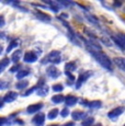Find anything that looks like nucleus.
Returning <instances> with one entry per match:
<instances>
[{"mask_svg":"<svg viewBox=\"0 0 125 126\" xmlns=\"http://www.w3.org/2000/svg\"><path fill=\"white\" fill-rule=\"evenodd\" d=\"M90 53L103 68L108 70H112V62L105 54H103L102 52H95V50H90Z\"/></svg>","mask_w":125,"mask_h":126,"instance_id":"nucleus-1","label":"nucleus"},{"mask_svg":"<svg viewBox=\"0 0 125 126\" xmlns=\"http://www.w3.org/2000/svg\"><path fill=\"white\" fill-rule=\"evenodd\" d=\"M48 62L55 63V64H58V63L61 62V54H59V52H57V50H53V52H50L46 57L42 59L43 64H45V63H48Z\"/></svg>","mask_w":125,"mask_h":126,"instance_id":"nucleus-2","label":"nucleus"},{"mask_svg":"<svg viewBox=\"0 0 125 126\" xmlns=\"http://www.w3.org/2000/svg\"><path fill=\"white\" fill-rule=\"evenodd\" d=\"M123 112H124V108H123V106H120V108H115V109H113L112 111H110L109 114H108V116L113 120V118H116L117 116L123 114Z\"/></svg>","mask_w":125,"mask_h":126,"instance_id":"nucleus-3","label":"nucleus"},{"mask_svg":"<svg viewBox=\"0 0 125 126\" xmlns=\"http://www.w3.org/2000/svg\"><path fill=\"white\" fill-rule=\"evenodd\" d=\"M90 76H91V72H83V74H81L80 76H79V79H78V81H77V83H76V89L80 88L81 84L87 80Z\"/></svg>","mask_w":125,"mask_h":126,"instance_id":"nucleus-4","label":"nucleus"},{"mask_svg":"<svg viewBox=\"0 0 125 126\" xmlns=\"http://www.w3.org/2000/svg\"><path fill=\"white\" fill-rule=\"evenodd\" d=\"M16 96H18V93H16V92L10 91V92H8V93L3 96V100H2V101H3V102H8V103L13 102V101L16 99Z\"/></svg>","mask_w":125,"mask_h":126,"instance_id":"nucleus-5","label":"nucleus"},{"mask_svg":"<svg viewBox=\"0 0 125 126\" xmlns=\"http://www.w3.org/2000/svg\"><path fill=\"white\" fill-rule=\"evenodd\" d=\"M112 40L114 41V42L116 43V45L120 46L122 49H125V40L121 36V34H120V35H113L112 36Z\"/></svg>","mask_w":125,"mask_h":126,"instance_id":"nucleus-6","label":"nucleus"},{"mask_svg":"<svg viewBox=\"0 0 125 126\" xmlns=\"http://www.w3.org/2000/svg\"><path fill=\"white\" fill-rule=\"evenodd\" d=\"M37 59V55L33 52H26L24 55V62L25 63H34Z\"/></svg>","mask_w":125,"mask_h":126,"instance_id":"nucleus-7","label":"nucleus"},{"mask_svg":"<svg viewBox=\"0 0 125 126\" xmlns=\"http://www.w3.org/2000/svg\"><path fill=\"white\" fill-rule=\"evenodd\" d=\"M46 72H47V75H48L49 77H52V78H57V77L61 75V72L58 71V69H57L56 67H54V66L48 67V68L46 69Z\"/></svg>","mask_w":125,"mask_h":126,"instance_id":"nucleus-8","label":"nucleus"},{"mask_svg":"<svg viewBox=\"0 0 125 126\" xmlns=\"http://www.w3.org/2000/svg\"><path fill=\"white\" fill-rule=\"evenodd\" d=\"M43 104L42 103H36V104H32V105H29L28 109H26V111H28L29 114H33V113L37 112V111H40L41 109H42Z\"/></svg>","mask_w":125,"mask_h":126,"instance_id":"nucleus-9","label":"nucleus"},{"mask_svg":"<svg viewBox=\"0 0 125 126\" xmlns=\"http://www.w3.org/2000/svg\"><path fill=\"white\" fill-rule=\"evenodd\" d=\"M34 14L37 19H40V20H42V21H45V22H49L50 21V16L48 14L44 13V12H41V11L36 10V11H34Z\"/></svg>","mask_w":125,"mask_h":126,"instance_id":"nucleus-10","label":"nucleus"},{"mask_svg":"<svg viewBox=\"0 0 125 126\" xmlns=\"http://www.w3.org/2000/svg\"><path fill=\"white\" fill-rule=\"evenodd\" d=\"M32 121H33V123L36 124L37 126H42L43 123H44V121H45V115L42 114V113H41V114H36L34 117H33Z\"/></svg>","mask_w":125,"mask_h":126,"instance_id":"nucleus-11","label":"nucleus"},{"mask_svg":"<svg viewBox=\"0 0 125 126\" xmlns=\"http://www.w3.org/2000/svg\"><path fill=\"white\" fill-rule=\"evenodd\" d=\"M114 64L116 65L121 70L125 71V58L122 57H115L114 58Z\"/></svg>","mask_w":125,"mask_h":126,"instance_id":"nucleus-12","label":"nucleus"},{"mask_svg":"<svg viewBox=\"0 0 125 126\" xmlns=\"http://www.w3.org/2000/svg\"><path fill=\"white\" fill-rule=\"evenodd\" d=\"M77 101H78V99H77L75 95H67L66 99H65V103H66L67 106H73V105H75Z\"/></svg>","mask_w":125,"mask_h":126,"instance_id":"nucleus-13","label":"nucleus"},{"mask_svg":"<svg viewBox=\"0 0 125 126\" xmlns=\"http://www.w3.org/2000/svg\"><path fill=\"white\" fill-rule=\"evenodd\" d=\"M86 113L82 112V111H74L73 113H71V116H73V118L75 121H79L81 120L82 117H85Z\"/></svg>","mask_w":125,"mask_h":126,"instance_id":"nucleus-14","label":"nucleus"},{"mask_svg":"<svg viewBox=\"0 0 125 126\" xmlns=\"http://www.w3.org/2000/svg\"><path fill=\"white\" fill-rule=\"evenodd\" d=\"M65 69H66V71H75V70L77 69V65H76V63H74V62H69V63H67L66 65H65Z\"/></svg>","mask_w":125,"mask_h":126,"instance_id":"nucleus-15","label":"nucleus"},{"mask_svg":"<svg viewBox=\"0 0 125 126\" xmlns=\"http://www.w3.org/2000/svg\"><path fill=\"white\" fill-rule=\"evenodd\" d=\"M20 45V41L19 40H13L12 42L10 43V45L8 46V47H7V52H10L11 49H12V48H14V47H18V46Z\"/></svg>","mask_w":125,"mask_h":126,"instance_id":"nucleus-16","label":"nucleus"},{"mask_svg":"<svg viewBox=\"0 0 125 126\" xmlns=\"http://www.w3.org/2000/svg\"><path fill=\"white\" fill-rule=\"evenodd\" d=\"M101 101H91V102H87V106L89 108H97L99 109L101 108Z\"/></svg>","mask_w":125,"mask_h":126,"instance_id":"nucleus-17","label":"nucleus"},{"mask_svg":"<svg viewBox=\"0 0 125 126\" xmlns=\"http://www.w3.org/2000/svg\"><path fill=\"white\" fill-rule=\"evenodd\" d=\"M28 84H29V82L26 81V80H20V81H18L16 82V87L18 89H24L28 87Z\"/></svg>","mask_w":125,"mask_h":126,"instance_id":"nucleus-18","label":"nucleus"},{"mask_svg":"<svg viewBox=\"0 0 125 126\" xmlns=\"http://www.w3.org/2000/svg\"><path fill=\"white\" fill-rule=\"evenodd\" d=\"M47 92H48V88H47V87H44V86H43L42 88H38L37 94H38L40 96H44V95H46V94H47Z\"/></svg>","mask_w":125,"mask_h":126,"instance_id":"nucleus-19","label":"nucleus"},{"mask_svg":"<svg viewBox=\"0 0 125 126\" xmlns=\"http://www.w3.org/2000/svg\"><path fill=\"white\" fill-rule=\"evenodd\" d=\"M20 57H21V50H16V52L13 53V55H12V57H11V59H12L13 63H18L19 59H20Z\"/></svg>","mask_w":125,"mask_h":126,"instance_id":"nucleus-20","label":"nucleus"},{"mask_svg":"<svg viewBox=\"0 0 125 126\" xmlns=\"http://www.w3.org/2000/svg\"><path fill=\"white\" fill-rule=\"evenodd\" d=\"M29 74H30V71H29V70H20V71L16 74V78H18V79H22V78H24V77L28 76Z\"/></svg>","mask_w":125,"mask_h":126,"instance_id":"nucleus-21","label":"nucleus"},{"mask_svg":"<svg viewBox=\"0 0 125 126\" xmlns=\"http://www.w3.org/2000/svg\"><path fill=\"white\" fill-rule=\"evenodd\" d=\"M62 100H64V96H62V94H56V95H54L52 98V101L54 103H61V102H62Z\"/></svg>","mask_w":125,"mask_h":126,"instance_id":"nucleus-22","label":"nucleus"},{"mask_svg":"<svg viewBox=\"0 0 125 126\" xmlns=\"http://www.w3.org/2000/svg\"><path fill=\"white\" fill-rule=\"evenodd\" d=\"M57 114H58V110H57V109H53V110L49 111V113H48V118L49 120H54V118L57 116Z\"/></svg>","mask_w":125,"mask_h":126,"instance_id":"nucleus-23","label":"nucleus"},{"mask_svg":"<svg viewBox=\"0 0 125 126\" xmlns=\"http://www.w3.org/2000/svg\"><path fill=\"white\" fill-rule=\"evenodd\" d=\"M9 62H10V60H9V58H3V59L1 60V66H0V71H3V69L6 68V66L7 65H9Z\"/></svg>","mask_w":125,"mask_h":126,"instance_id":"nucleus-24","label":"nucleus"},{"mask_svg":"<svg viewBox=\"0 0 125 126\" xmlns=\"http://www.w3.org/2000/svg\"><path fill=\"white\" fill-rule=\"evenodd\" d=\"M94 122V120H93V117H88L86 121H83L82 123V126H90L92 123Z\"/></svg>","mask_w":125,"mask_h":126,"instance_id":"nucleus-25","label":"nucleus"},{"mask_svg":"<svg viewBox=\"0 0 125 126\" xmlns=\"http://www.w3.org/2000/svg\"><path fill=\"white\" fill-rule=\"evenodd\" d=\"M86 16H87V19L90 22H92L93 24H98V20H97V18H94L93 16H91V14H86Z\"/></svg>","mask_w":125,"mask_h":126,"instance_id":"nucleus-26","label":"nucleus"},{"mask_svg":"<svg viewBox=\"0 0 125 126\" xmlns=\"http://www.w3.org/2000/svg\"><path fill=\"white\" fill-rule=\"evenodd\" d=\"M62 89H64V87H62V84H61V83H57V84L53 86V90L54 91L59 92V91H62Z\"/></svg>","mask_w":125,"mask_h":126,"instance_id":"nucleus-27","label":"nucleus"},{"mask_svg":"<svg viewBox=\"0 0 125 126\" xmlns=\"http://www.w3.org/2000/svg\"><path fill=\"white\" fill-rule=\"evenodd\" d=\"M68 114H69L68 109H64V110H62V117H66Z\"/></svg>","mask_w":125,"mask_h":126,"instance_id":"nucleus-28","label":"nucleus"},{"mask_svg":"<svg viewBox=\"0 0 125 126\" xmlns=\"http://www.w3.org/2000/svg\"><path fill=\"white\" fill-rule=\"evenodd\" d=\"M19 68H20V65H16V66H13L12 68L10 69V71H11V72H14V71H16V70H18Z\"/></svg>","mask_w":125,"mask_h":126,"instance_id":"nucleus-29","label":"nucleus"},{"mask_svg":"<svg viewBox=\"0 0 125 126\" xmlns=\"http://www.w3.org/2000/svg\"><path fill=\"white\" fill-rule=\"evenodd\" d=\"M36 88H37V87H33L32 89H30V90H29V91H26V92H25V93H24V95H29V94H30V93H32V92L34 91Z\"/></svg>","mask_w":125,"mask_h":126,"instance_id":"nucleus-30","label":"nucleus"},{"mask_svg":"<svg viewBox=\"0 0 125 126\" xmlns=\"http://www.w3.org/2000/svg\"><path fill=\"white\" fill-rule=\"evenodd\" d=\"M102 42H103V43H107V45H108V46H111V43L109 42V40H108V38L102 37Z\"/></svg>","mask_w":125,"mask_h":126,"instance_id":"nucleus-31","label":"nucleus"},{"mask_svg":"<svg viewBox=\"0 0 125 126\" xmlns=\"http://www.w3.org/2000/svg\"><path fill=\"white\" fill-rule=\"evenodd\" d=\"M67 16H68V14H67V13H62L61 16H59V19H62V18H67Z\"/></svg>","mask_w":125,"mask_h":126,"instance_id":"nucleus-32","label":"nucleus"},{"mask_svg":"<svg viewBox=\"0 0 125 126\" xmlns=\"http://www.w3.org/2000/svg\"><path fill=\"white\" fill-rule=\"evenodd\" d=\"M75 124H74L73 122H69V123H67V124H65V125H62V126H74Z\"/></svg>","mask_w":125,"mask_h":126,"instance_id":"nucleus-33","label":"nucleus"},{"mask_svg":"<svg viewBox=\"0 0 125 126\" xmlns=\"http://www.w3.org/2000/svg\"><path fill=\"white\" fill-rule=\"evenodd\" d=\"M1 26H3V24H4V20H3V16H1Z\"/></svg>","mask_w":125,"mask_h":126,"instance_id":"nucleus-34","label":"nucleus"},{"mask_svg":"<svg viewBox=\"0 0 125 126\" xmlns=\"http://www.w3.org/2000/svg\"><path fill=\"white\" fill-rule=\"evenodd\" d=\"M115 6H117V7H120V6H121V2H115Z\"/></svg>","mask_w":125,"mask_h":126,"instance_id":"nucleus-35","label":"nucleus"},{"mask_svg":"<svg viewBox=\"0 0 125 126\" xmlns=\"http://www.w3.org/2000/svg\"><path fill=\"white\" fill-rule=\"evenodd\" d=\"M121 36H122V37H123L124 40H125V34H121Z\"/></svg>","mask_w":125,"mask_h":126,"instance_id":"nucleus-36","label":"nucleus"},{"mask_svg":"<svg viewBox=\"0 0 125 126\" xmlns=\"http://www.w3.org/2000/svg\"><path fill=\"white\" fill-rule=\"evenodd\" d=\"M95 126H102V125H101V124H97V125H95Z\"/></svg>","mask_w":125,"mask_h":126,"instance_id":"nucleus-37","label":"nucleus"},{"mask_svg":"<svg viewBox=\"0 0 125 126\" xmlns=\"http://www.w3.org/2000/svg\"><path fill=\"white\" fill-rule=\"evenodd\" d=\"M49 126H58V125H49Z\"/></svg>","mask_w":125,"mask_h":126,"instance_id":"nucleus-38","label":"nucleus"},{"mask_svg":"<svg viewBox=\"0 0 125 126\" xmlns=\"http://www.w3.org/2000/svg\"><path fill=\"white\" fill-rule=\"evenodd\" d=\"M124 126H125V125H124Z\"/></svg>","mask_w":125,"mask_h":126,"instance_id":"nucleus-39","label":"nucleus"}]
</instances>
